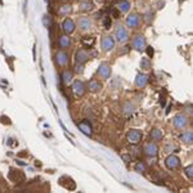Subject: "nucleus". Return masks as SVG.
I'll return each mask as SVG.
<instances>
[{"label": "nucleus", "instance_id": "c756f323", "mask_svg": "<svg viewBox=\"0 0 193 193\" xmlns=\"http://www.w3.org/2000/svg\"><path fill=\"white\" fill-rule=\"evenodd\" d=\"M111 18L110 17H104V19H103V25H104V28H110L111 27Z\"/></svg>", "mask_w": 193, "mask_h": 193}, {"label": "nucleus", "instance_id": "bb28decb", "mask_svg": "<svg viewBox=\"0 0 193 193\" xmlns=\"http://www.w3.org/2000/svg\"><path fill=\"white\" fill-rule=\"evenodd\" d=\"M140 67L144 70H148L149 67H151V61L148 59V58H143L142 62H140Z\"/></svg>", "mask_w": 193, "mask_h": 193}, {"label": "nucleus", "instance_id": "7ed1b4c3", "mask_svg": "<svg viewBox=\"0 0 193 193\" xmlns=\"http://www.w3.org/2000/svg\"><path fill=\"white\" fill-rule=\"evenodd\" d=\"M116 37H117V40H119L120 43L126 41V40H128V37H129L128 31L125 30V28H124L122 26H119V28L116 30Z\"/></svg>", "mask_w": 193, "mask_h": 193}, {"label": "nucleus", "instance_id": "5701e85b", "mask_svg": "<svg viewBox=\"0 0 193 193\" xmlns=\"http://www.w3.org/2000/svg\"><path fill=\"white\" fill-rule=\"evenodd\" d=\"M151 138H152L153 140H158V139H161V138H162V133H161V130L154 129V130L151 133Z\"/></svg>", "mask_w": 193, "mask_h": 193}, {"label": "nucleus", "instance_id": "a211bd4d", "mask_svg": "<svg viewBox=\"0 0 193 193\" xmlns=\"http://www.w3.org/2000/svg\"><path fill=\"white\" fill-rule=\"evenodd\" d=\"M130 8V2L129 0H121L119 3V11L120 12H128Z\"/></svg>", "mask_w": 193, "mask_h": 193}, {"label": "nucleus", "instance_id": "a878e982", "mask_svg": "<svg viewBox=\"0 0 193 193\" xmlns=\"http://www.w3.org/2000/svg\"><path fill=\"white\" fill-rule=\"evenodd\" d=\"M181 139L184 140L186 143H191L192 139H193V135H192V131H186L184 134L181 135Z\"/></svg>", "mask_w": 193, "mask_h": 193}, {"label": "nucleus", "instance_id": "f3484780", "mask_svg": "<svg viewBox=\"0 0 193 193\" xmlns=\"http://www.w3.org/2000/svg\"><path fill=\"white\" fill-rule=\"evenodd\" d=\"M148 82V77L144 76V75H139L137 77V86H139V88H144V86L147 85Z\"/></svg>", "mask_w": 193, "mask_h": 193}, {"label": "nucleus", "instance_id": "ddd939ff", "mask_svg": "<svg viewBox=\"0 0 193 193\" xmlns=\"http://www.w3.org/2000/svg\"><path fill=\"white\" fill-rule=\"evenodd\" d=\"M88 58H89V54L86 53L85 50H79V52H77V54H76V59H77V62H79V63L86 62Z\"/></svg>", "mask_w": 193, "mask_h": 193}, {"label": "nucleus", "instance_id": "473e14b6", "mask_svg": "<svg viewBox=\"0 0 193 193\" xmlns=\"http://www.w3.org/2000/svg\"><path fill=\"white\" fill-rule=\"evenodd\" d=\"M147 54L152 58V55H153V48H151V46H148V48H147Z\"/></svg>", "mask_w": 193, "mask_h": 193}, {"label": "nucleus", "instance_id": "393cba45", "mask_svg": "<svg viewBox=\"0 0 193 193\" xmlns=\"http://www.w3.org/2000/svg\"><path fill=\"white\" fill-rule=\"evenodd\" d=\"M89 89H90L92 92H96L98 89H101V85H99V82H98V81L92 80V81L89 82Z\"/></svg>", "mask_w": 193, "mask_h": 193}, {"label": "nucleus", "instance_id": "4468645a", "mask_svg": "<svg viewBox=\"0 0 193 193\" xmlns=\"http://www.w3.org/2000/svg\"><path fill=\"white\" fill-rule=\"evenodd\" d=\"M157 151H158L157 146H156V144H153V143L148 144V146L146 147V153L148 154V156H156V154H157Z\"/></svg>", "mask_w": 193, "mask_h": 193}, {"label": "nucleus", "instance_id": "39448f33", "mask_svg": "<svg viewBox=\"0 0 193 193\" xmlns=\"http://www.w3.org/2000/svg\"><path fill=\"white\" fill-rule=\"evenodd\" d=\"M9 179H11L12 181H23L25 180V175L21 172V171H16V170H11L9 171Z\"/></svg>", "mask_w": 193, "mask_h": 193}, {"label": "nucleus", "instance_id": "f8f14e48", "mask_svg": "<svg viewBox=\"0 0 193 193\" xmlns=\"http://www.w3.org/2000/svg\"><path fill=\"white\" fill-rule=\"evenodd\" d=\"M79 128L81 129V131L85 134V135H90L92 134V126H90V124H89V121H81L80 124H79Z\"/></svg>", "mask_w": 193, "mask_h": 193}, {"label": "nucleus", "instance_id": "412c9836", "mask_svg": "<svg viewBox=\"0 0 193 193\" xmlns=\"http://www.w3.org/2000/svg\"><path fill=\"white\" fill-rule=\"evenodd\" d=\"M92 8H93V3L92 2H89V0H86V2H84V3H81V5H80V9L81 11H92Z\"/></svg>", "mask_w": 193, "mask_h": 193}, {"label": "nucleus", "instance_id": "0eeeda50", "mask_svg": "<svg viewBox=\"0 0 193 193\" xmlns=\"http://www.w3.org/2000/svg\"><path fill=\"white\" fill-rule=\"evenodd\" d=\"M63 30H64L66 34H68V35L75 31V22L72 21L71 18H67L66 21L63 22Z\"/></svg>", "mask_w": 193, "mask_h": 193}, {"label": "nucleus", "instance_id": "f03ea898", "mask_svg": "<svg viewBox=\"0 0 193 193\" xmlns=\"http://www.w3.org/2000/svg\"><path fill=\"white\" fill-rule=\"evenodd\" d=\"M131 46L135 48V49H143L144 46H146V40H144V37L138 35L134 37V40L131 41Z\"/></svg>", "mask_w": 193, "mask_h": 193}, {"label": "nucleus", "instance_id": "6e6552de", "mask_svg": "<svg viewBox=\"0 0 193 193\" xmlns=\"http://www.w3.org/2000/svg\"><path fill=\"white\" fill-rule=\"evenodd\" d=\"M99 75L103 77V79H108L110 75H111V67L107 63H103L99 66V70H98Z\"/></svg>", "mask_w": 193, "mask_h": 193}, {"label": "nucleus", "instance_id": "2eb2a0df", "mask_svg": "<svg viewBox=\"0 0 193 193\" xmlns=\"http://www.w3.org/2000/svg\"><path fill=\"white\" fill-rule=\"evenodd\" d=\"M58 45L61 48H68L71 45V40L68 36H61L59 40H58Z\"/></svg>", "mask_w": 193, "mask_h": 193}, {"label": "nucleus", "instance_id": "1a4fd4ad", "mask_svg": "<svg viewBox=\"0 0 193 193\" xmlns=\"http://www.w3.org/2000/svg\"><path fill=\"white\" fill-rule=\"evenodd\" d=\"M72 90H73V93H75L76 95H79V96L84 95V93H85L84 84H82L81 81H75V82H73V86H72Z\"/></svg>", "mask_w": 193, "mask_h": 193}, {"label": "nucleus", "instance_id": "cd10ccee", "mask_svg": "<svg viewBox=\"0 0 193 193\" xmlns=\"http://www.w3.org/2000/svg\"><path fill=\"white\" fill-rule=\"evenodd\" d=\"M43 23H44V26L49 27V28L53 26V21H52V18H50L49 16H44V18H43Z\"/></svg>", "mask_w": 193, "mask_h": 193}, {"label": "nucleus", "instance_id": "72a5a7b5", "mask_svg": "<svg viewBox=\"0 0 193 193\" xmlns=\"http://www.w3.org/2000/svg\"><path fill=\"white\" fill-rule=\"evenodd\" d=\"M18 156H19V157H23V156H27V152H21V153H19V154H18Z\"/></svg>", "mask_w": 193, "mask_h": 193}, {"label": "nucleus", "instance_id": "9b49d317", "mask_svg": "<svg viewBox=\"0 0 193 193\" xmlns=\"http://www.w3.org/2000/svg\"><path fill=\"white\" fill-rule=\"evenodd\" d=\"M179 158L177 156H170L167 160H166V166L169 169H177L179 166Z\"/></svg>", "mask_w": 193, "mask_h": 193}, {"label": "nucleus", "instance_id": "9d476101", "mask_svg": "<svg viewBox=\"0 0 193 193\" xmlns=\"http://www.w3.org/2000/svg\"><path fill=\"white\" fill-rule=\"evenodd\" d=\"M57 62H58V64H61V66L67 64V62H68V55H67V53L63 52V50L58 52L57 53Z\"/></svg>", "mask_w": 193, "mask_h": 193}, {"label": "nucleus", "instance_id": "6ab92c4d", "mask_svg": "<svg viewBox=\"0 0 193 193\" xmlns=\"http://www.w3.org/2000/svg\"><path fill=\"white\" fill-rule=\"evenodd\" d=\"M95 43V39L92 37V36H84L81 39V44L85 45V46H93Z\"/></svg>", "mask_w": 193, "mask_h": 193}, {"label": "nucleus", "instance_id": "423d86ee", "mask_svg": "<svg viewBox=\"0 0 193 193\" xmlns=\"http://www.w3.org/2000/svg\"><path fill=\"white\" fill-rule=\"evenodd\" d=\"M115 46V40L111 36H104L102 40V48L104 50H111L112 48Z\"/></svg>", "mask_w": 193, "mask_h": 193}, {"label": "nucleus", "instance_id": "20e7f679", "mask_svg": "<svg viewBox=\"0 0 193 193\" xmlns=\"http://www.w3.org/2000/svg\"><path fill=\"white\" fill-rule=\"evenodd\" d=\"M126 23L129 27L131 28H135L139 23H140V17L138 14H130L128 18H126Z\"/></svg>", "mask_w": 193, "mask_h": 193}, {"label": "nucleus", "instance_id": "4be33fe9", "mask_svg": "<svg viewBox=\"0 0 193 193\" xmlns=\"http://www.w3.org/2000/svg\"><path fill=\"white\" fill-rule=\"evenodd\" d=\"M71 5L68 4V5H67V4H64V5H62L61 7V9H59V12H58V13H59V14H62V16H66V14H68L70 12H71Z\"/></svg>", "mask_w": 193, "mask_h": 193}, {"label": "nucleus", "instance_id": "aec40b11", "mask_svg": "<svg viewBox=\"0 0 193 193\" xmlns=\"http://www.w3.org/2000/svg\"><path fill=\"white\" fill-rule=\"evenodd\" d=\"M186 119L184 117H183V116H177V117H175V120H174V124H175V126L177 128H183V126H184V125H186Z\"/></svg>", "mask_w": 193, "mask_h": 193}, {"label": "nucleus", "instance_id": "f257e3e1", "mask_svg": "<svg viewBox=\"0 0 193 193\" xmlns=\"http://www.w3.org/2000/svg\"><path fill=\"white\" fill-rule=\"evenodd\" d=\"M142 139V133L139 130H131L129 134H128V140L131 143V144H137L139 143Z\"/></svg>", "mask_w": 193, "mask_h": 193}, {"label": "nucleus", "instance_id": "c85d7f7f", "mask_svg": "<svg viewBox=\"0 0 193 193\" xmlns=\"http://www.w3.org/2000/svg\"><path fill=\"white\" fill-rule=\"evenodd\" d=\"M72 80V72H64V75H63V81L64 82H70Z\"/></svg>", "mask_w": 193, "mask_h": 193}, {"label": "nucleus", "instance_id": "b1692460", "mask_svg": "<svg viewBox=\"0 0 193 193\" xmlns=\"http://www.w3.org/2000/svg\"><path fill=\"white\" fill-rule=\"evenodd\" d=\"M135 170H137L138 172H146L147 171V166H146V163L144 162H138L137 165H135Z\"/></svg>", "mask_w": 193, "mask_h": 193}, {"label": "nucleus", "instance_id": "2f4dec72", "mask_svg": "<svg viewBox=\"0 0 193 193\" xmlns=\"http://www.w3.org/2000/svg\"><path fill=\"white\" fill-rule=\"evenodd\" d=\"M186 172H187L188 178H192V177H193V167H192V166H188V167L186 169Z\"/></svg>", "mask_w": 193, "mask_h": 193}, {"label": "nucleus", "instance_id": "7c9ffc66", "mask_svg": "<svg viewBox=\"0 0 193 193\" xmlns=\"http://www.w3.org/2000/svg\"><path fill=\"white\" fill-rule=\"evenodd\" d=\"M111 14H112V17H115V18H119V17H120V11H119V9H116V8H113L112 11H111Z\"/></svg>", "mask_w": 193, "mask_h": 193}, {"label": "nucleus", "instance_id": "dca6fc26", "mask_svg": "<svg viewBox=\"0 0 193 193\" xmlns=\"http://www.w3.org/2000/svg\"><path fill=\"white\" fill-rule=\"evenodd\" d=\"M90 19L88 17H81L79 19V26L82 28V30H86V28H89L90 27Z\"/></svg>", "mask_w": 193, "mask_h": 193}]
</instances>
